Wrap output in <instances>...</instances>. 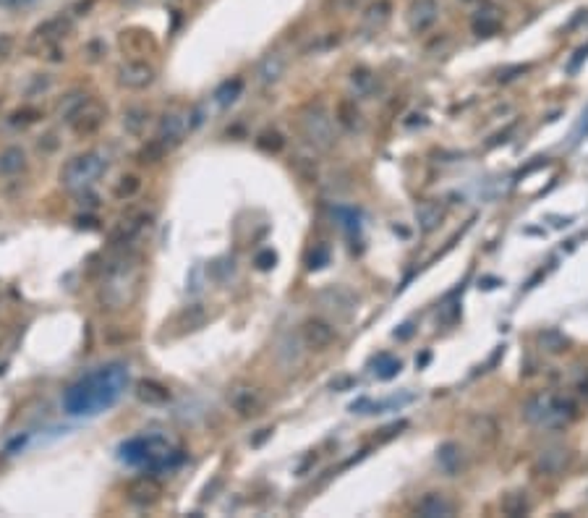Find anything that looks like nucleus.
Masks as SVG:
<instances>
[{
  "mask_svg": "<svg viewBox=\"0 0 588 518\" xmlns=\"http://www.w3.org/2000/svg\"><path fill=\"white\" fill-rule=\"evenodd\" d=\"M126 385H129V369L113 361L87 372L74 385H68L60 403L68 417H97L118 403Z\"/></svg>",
  "mask_w": 588,
  "mask_h": 518,
  "instance_id": "1",
  "label": "nucleus"
},
{
  "mask_svg": "<svg viewBox=\"0 0 588 518\" xmlns=\"http://www.w3.org/2000/svg\"><path fill=\"white\" fill-rule=\"evenodd\" d=\"M102 272H105V280H102L100 288L102 304L108 309H126L136 298L139 291V278H141L139 257L126 251V246H123V251L115 254Z\"/></svg>",
  "mask_w": 588,
  "mask_h": 518,
  "instance_id": "2",
  "label": "nucleus"
},
{
  "mask_svg": "<svg viewBox=\"0 0 588 518\" xmlns=\"http://www.w3.org/2000/svg\"><path fill=\"white\" fill-rule=\"evenodd\" d=\"M578 417V403L562 393H536L523 403V419L539 429H562Z\"/></svg>",
  "mask_w": 588,
  "mask_h": 518,
  "instance_id": "3",
  "label": "nucleus"
},
{
  "mask_svg": "<svg viewBox=\"0 0 588 518\" xmlns=\"http://www.w3.org/2000/svg\"><path fill=\"white\" fill-rule=\"evenodd\" d=\"M120 461L129 466H144L149 472H165L181 463V453L170 448L165 437H131L129 443L120 445Z\"/></svg>",
  "mask_w": 588,
  "mask_h": 518,
  "instance_id": "4",
  "label": "nucleus"
},
{
  "mask_svg": "<svg viewBox=\"0 0 588 518\" xmlns=\"http://www.w3.org/2000/svg\"><path fill=\"white\" fill-rule=\"evenodd\" d=\"M298 126H301L304 139L309 141L314 149L327 152V149H332L335 147V141H338V137H335V118H332V113L327 110V105L319 100L309 102V105L301 108V113H298Z\"/></svg>",
  "mask_w": 588,
  "mask_h": 518,
  "instance_id": "5",
  "label": "nucleus"
},
{
  "mask_svg": "<svg viewBox=\"0 0 588 518\" xmlns=\"http://www.w3.org/2000/svg\"><path fill=\"white\" fill-rule=\"evenodd\" d=\"M105 173H108V158L102 152H84V155H76L63 165L60 184L68 191H87Z\"/></svg>",
  "mask_w": 588,
  "mask_h": 518,
  "instance_id": "6",
  "label": "nucleus"
},
{
  "mask_svg": "<svg viewBox=\"0 0 588 518\" xmlns=\"http://www.w3.org/2000/svg\"><path fill=\"white\" fill-rule=\"evenodd\" d=\"M314 298H317V304L322 306L324 312L335 315V320H350L356 315V309H359V296L348 286H340V283L324 286Z\"/></svg>",
  "mask_w": 588,
  "mask_h": 518,
  "instance_id": "7",
  "label": "nucleus"
},
{
  "mask_svg": "<svg viewBox=\"0 0 588 518\" xmlns=\"http://www.w3.org/2000/svg\"><path fill=\"white\" fill-rule=\"evenodd\" d=\"M301 343H304L309 351L322 353L338 343V330H335V324H332L330 320H324V317H309V320L301 324Z\"/></svg>",
  "mask_w": 588,
  "mask_h": 518,
  "instance_id": "8",
  "label": "nucleus"
},
{
  "mask_svg": "<svg viewBox=\"0 0 588 518\" xmlns=\"http://www.w3.org/2000/svg\"><path fill=\"white\" fill-rule=\"evenodd\" d=\"M105 120H108V108H105L102 102L89 97V100L84 102L82 108L74 113V118L68 120V126L74 129L76 137H92V134H97V131L102 129Z\"/></svg>",
  "mask_w": 588,
  "mask_h": 518,
  "instance_id": "9",
  "label": "nucleus"
},
{
  "mask_svg": "<svg viewBox=\"0 0 588 518\" xmlns=\"http://www.w3.org/2000/svg\"><path fill=\"white\" fill-rule=\"evenodd\" d=\"M573 463V450L568 445H547L536 453V472L544 476H560L570 469Z\"/></svg>",
  "mask_w": 588,
  "mask_h": 518,
  "instance_id": "10",
  "label": "nucleus"
},
{
  "mask_svg": "<svg viewBox=\"0 0 588 518\" xmlns=\"http://www.w3.org/2000/svg\"><path fill=\"white\" fill-rule=\"evenodd\" d=\"M188 129H191V126H188V115H184L181 110H170V113L162 115V120H160L155 139L160 141L167 152H170V149H175L181 141H184L186 131Z\"/></svg>",
  "mask_w": 588,
  "mask_h": 518,
  "instance_id": "11",
  "label": "nucleus"
},
{
  "mask_svg": "<svg viewBox=\"0 0 588 518\" xmlns=\"http://www.w3.org/2000/svg\"><path fill=\"white\" fill-rule=\"evenodd\" d=\"M440 19V3L437 0H414L408 11H405V21H408V29L414 34H423L437 24Z\"/></svg>",
  "mask_w": 588,
  "mask_h": 518,
  "instance_id": "12",
  "label": "nucleus"
},
{
  "mask_svg": "<svg viewBox=\"0 0 588 518\" xmlns=\"http://www.w3.org/2000/svg\"><path fill=\"white\" fill-rule=\"evenodd\" d=\"M149 220H152V215L149 213H131V215H126V217H120V220L115 222V228L110 231V241L115 246H129V244H134V241L144 233Z\"/></svg>",
  "mask_w": 588,
  "mask_h": 518,
  "instance_id": "13",
  "label": "nucleus"
},
{
  "mask_svg": "<svg viewBox=\"0 0 588 518\" xmlns=\"http://www.w3.org/2000/svg\"><path fill=\"white\" fill-rule=\"evenodd\" d=\"M155 82V68L147 61H126L118 65V84L126 89H147Z\"/></svg>",
  "mask_w": 588,
  "mask_h": 518,
  "instance_id": "14",
  "label": "nucleus"
},
{
  "mask_svg": "<svg viewBox=\"0 0 588 518\" xmlns=\"http://www.w3.org/2000/svg\"><path fill=\"white\" fill-rule=\"evenodd\" d=\"M71 19L68 16H53V19H47L45 24H39L37 29H34V34H32V45H42V47H53L56 42H60V39L71 32Z\"/></svg>",
  "mask_w": 588,
  "mask_h": 518,
  "instance_id": "15",
  "label": "nucleus"
},
{
  "mask_svg": "<svg viewBox=\"0 0 588 518\" xmlns=\"http://www.w3.org/2000/svg\"><path fill=\"white\" fill-rule=\"evenodd\" d=\"M285 68H288V58H285L283 53H277V50L267 53L257 65L259 84H262V87H275V84L285 76Z\"/></svg>",
  "mask_w": 588,
  "mask_h": 518,
  "instance_id": "16",
  "label": "nucleus"
},
{
  "mask_svg": "<svg viewBox=\"0 0 588 518\" xmlns=\"http://www.w3.org/2000/svg\"><path fill=\"white\" fill-rule=\"evenodd\" d=\"M416 513L421 518H447L455 513V505H452L445 492H426L418 505H416Z\"/></svg>",
  "mask_w": 588,
  "mask_h": 518,
  "instance_id": "17",
  "label": "nucleus"
},
{
  "mask_svg": "<svg viewBox=\"0 0 588 518\" xmlns=\"http://www.w3.org/2000/svg\"><path fill=\"white\" fill-rule=\"evenodd\" d=\"M228 400L238 417H254L259 408H262V396H259V390L246 388V385L233 390L228 396Z\"/></svg>",
  "mask_w": 588,
  "mask_h": 518,
  "instance_id": "18",
  "label": "nucleus"
},
{
  "mask_svg": "<svg viewBox=\"0 0 588 518\" xmlns=\"http://www.w3.org/2000/svg\"><path fill=\"white\" fill-rule=\"evenodd\" d=\"M162 498V484L155 476H141L129 487V500L136 505H152Z\"/></svg>",
  "mask_w": 588,
  "mask_h": 518,
  "instance_id": "19",
  "label": "nucleus"
},
{
  "mask_svg": "<svg viewBox=\"0 0 588 518\" xmlns=\"http://www.w3.org/2000/svg\"><path fill=\"white\" fill-rule=\"evenodd\" d=\"M468 432L481 445H494L499 440V424L492 414H473L468 419Z\"/></svg>",
  "mask_w": 588,
  "mask_h": 518,
  "instance_id": "20",
  "label": "nucleus"
},
{
  "mask_svg": "<svg viewBox=\"0 0 588 518\" xmlns=\"http://www.w3.org/2000/svg\"><path fill=\"white\" fill-rule=\"evenodd\" d=\"M136 398L141 403H147V406H165V403H170L173 393L167 390V385L157 382V379H139Z\"/></svg>",
  "mask_w": 588,
  "mask_h": 518,
  "instance_id": "21",
  "label": "nucleus"
},
{
  "mask_svg": "<svg viewBox=\"0 0 588 518\" xmlns=\"http://www.w3.org/2000/svg\"><path fill=\"white\" fill-rule=\"evenodd\" d=\"M348 84H350V92L356 94V97H374V92H377L379 87V79L371 68L356 65L348 76Z\"/></svg>",
  "mask_w": 588,
  "mask_h": 518,
  "instance_id": "22",
  "label": "nucleus"
},
{
  "mask_svg": "<svg viewBox=\"0 0 588 518\" xmlns=\"http://www.w3.org/2000/svg\"><path fill=\"white\" fill-rule=\"evenodd\" d=\"M437 463H440V469L445 474L458 476V474L466 469V453H463V448H460L458 443H445L440 450H437Z\"/></svg>",
  "mask_w": 588,
  "mask_h": 518,
  "instance_id": "23",
  "label": "nucleus"
},
{
  "mask_svg": "<svg viewBox=\"0 0 588 518\" xmlns=\"http://www.w3.org/2000/svg\"><path fill=\"white\" fill-rule=\"evenodd\" d=\"M442 220H445V207L440 202L429 199L416 207V222L423 233H434L442 225Z\"/></svg>",
  "mask_w": 588,
  "mask_h": 518,
  "instance_id": "24",
  "label": "nucleus"
},
{
  "mask_svg": "<svg viewBox=\"0 0 588 518\" xmlns=\"http://www.w3.org/2000/svg\"><path fill=\"white\" fill-rule=\"evenodd\" d=\"M21 170H27V152L16 144L0 149V178L19 176Z\"/></svg>",
  "mask_w": 588,
  "mask_h": 518,
  "instance_id": "25",
  "label": "nucleus"
},
{
  "mask_svg": "<svg viewBox=\"0 0 588 518\" xmlns=\"http://www.w3.org/2000/svg\"><path fill=\"white\" fill-rule=\"evenodd\" d=\"M390 13H392V6H390V0H374V3H369L366 8H364V13H361V21H364V27L371 29V32H377V29H382L390 21Z\"/></svg>",
  "mask_w": 588,
  "mask_h": 518,
  "instance_id": "26",
  "label": "nucleus"
},
{
  "mask_svg": "<svg viewBox=\"0 0 588 518\" xmlns=\"http://www.w3.org/2000/svg\"><path fill=\"white\" fill-rule=\"evenodd\" d=\"M536 341H539V348H542L544 353H551V356L565 353L570 348V338L565 333H560L557 327H547V330H542V333L536 335Z\"/></svg>",
  "mask_w": 588,
  "mask_h": 518,
  "instance_id": "27",
  "label": "nucleus"
},
{
  "mask_svg": "<svg viewBox=\"0 0 588 518\" xmlns=\"http://www.w3.org/2000/svg\"><path fill=\"white\" fill-rule=\"evenodd\" d=\"M335 120L340 123L343 129H348V131H361V129H364V115H361V110L356 108V100H340V102H338Z\"/></svg>",
  "mask_w": 588,
  "mask_h": 518,
  "instance_id": "28",
  "label": "nucleus"
},
{
  "mask_svg": "<svg viewBox=\"0 0 588 518\" xmlns=\"http://www.w3.org/2000/svg\"><path fill=\"white\" fill-rule=\"evenodd\" d=\"M369 367H371V372H374V377L377 379H392L400 374V369H403V361L395 359L392 353H377L374 359L369 361Z\"/></svg>",
  "mask_w": 588,
  "mask_h": 518,
  "instance_id": "29",
  "label": "nucleus"
},
{
  "mask_svg": "<svg viewBox=\"0 0 588 518\" xmlns=\"http://www.w3.org/2000/svg\"><path fill=\"white\" fill-rule=\"evenodd\" d=\"M277 361L283 367H295L301 361V341L295 335H285L283 341L277 343Z\"/></svg>",
  "mask_w": 588,
  "mask_h": 518,
  "instance_id": "30",
  "label": "nucleus"
},
{
  "mask_svg": "<svg viewBox=\"0 0 588 518\" xmlns=\"http://www.w3.org/2000/svg\"><path fill=\"white\" fill-rule=\"evenodd\" d=\"M471 27H473V34H478V37H494L499 27H502V21H499L494 11H478Z\"/></svg>",
  "mask_w": 588,
  "mask_h": 518,
  "instance_id": "31",
  "label": "nucleus"
},
{
  "mask_svg": "<svg viewBox=\"0 0 588 518\" xmlns=\"http://www.w3.org/2000/svg\"><path fill=\"white\" fill-rule=\"evenodd\" d=\"M499 508H502L505 516L518 518V516H525L531 510V503L525 498V492H507L505 498H502V503H499Z\"/></svg>",
  "mask_w": 588,
  "mask_h": 518,
  "instance_id": "32",
  "label": "nucleus"
},
{
  "mask_svg": "<svg viewBox=\"0 0 588 518\" xmlns=\"http://www.w3.org/2000/svg\"><path fill=\"white\" fill-rule=\"evenodd\" d=\"M241 92H243V82L241 79H228V82H222L217 89H215V102L220 105V108H228V105H233V102L238 100Z\"/></svg>",
  "mask_w": 588,
  "mask_h": 518,
  "instance_id": "33",
  "label": "nucleus"
},
{
  "mask_svg": "<svg viewBox=\"0 0 588 518\" xmlns=\"http://www.w3.org/2000/svg\"><path fill=\"white\" fill-rule=\"evenodd\" d=\"M87 100H89V94L84 92V89H74V92H68L63 100L58 102V115L65 118V120H71L74 118V113L79 110Z\"/></svg>",
  "mask_w": 588,
  "mask_h": 518,
  "instance_id": "34",
  "label": "nucleus"
},
{
  "mask_svg": "<svg viewBox=\"0 0 588 518\" xmlns=\"http://www.w3.org/2000/svg\"><path fill=\"white\" fill-rule=\"evenodd\" d=\"M257 147L262 152H267V155H277V152L285 149V137L275 129H267L257 137Z\"/></svg>",
  "mask_w": 588,
  "mask_h": 518,
  "instance_id": "35",
  "label": "nucleus"
},
{
  "mask_svg": "<svg viewBox=\"0 0 588 518\" xmlns=\"http://www.w3.org/2000/svg\"><path fill=\"white\" fill-rule=\"evenodd\" d=\"M147 123H149V110H144V108H129V110L123 113V129L136 134V137L147 129Z\"/></svg>",
  "mask_w": 588,
  "mask_h": 518,
  "instance_id": "36",
  "label": "nucleus"
},
{
  "mask_svg": "<svg viewBox=\"0 0 588 518\" xmlns=\"http://www.w3.org/2000/svg\"><path fill=\"white\" fill-rule=\"evenodd\" d=\"M139 189H141V178L139 176H120L118 184H115V189H113V194H115V199H120V202H129V199H134V196L139 194Z\"/></svg>",
  "mask_w": 588,
  "mask_h": 518,
  "instance_id": "37",
  "label": "nucleus"
},
{
  "mask_svg": "<svg viewBox=\"0 0 588 518\" xmlns=\"http://www.w3.org/2000/svg\"><path fill=\"white\" fill-rule=\"evenodd\" d=\"M165 155H167V149L160 144L157 139H149L144 147L139 149V155H136V160L141 163V165H155V163H160V160H165Z\"/></svg>",
  "mask_w": 588,
  "mask_h": 518,
  "instance_id": "38",
  "label": "nucleus"
},
{
  "mask_svg": "<svg viewBox=\"0 0 588 518\" xmlns=\"http://www.w3.org/2000/svg\"><path fill=\"white\" fill-rule=\"evenodd\" d=\"M293 168H295V173L304 178V181H309V184H314V181H317V163H314V160L295 158L293 160Z\"/></svg>",
  "mask_w": 588,
  "mask_h": 518,
  "instance_id": "39",
  "label": "nucleus"
},
{
  "mask_svg": "<svg viewBox=\"0 0 588 518\" xmlns=\"http://www.w3.org/2000/svg\"><path fill=\"white\" fill-rule=\"evenodd\" d=\"M39 115H42V113L34 110V108H24V110H16L11 115V123H13V126H27V123H34Z\"/></svg>",
  "mask_w": 588,
  "mask_h": 518,
  "instance_id": "40",
  "label": "nucleus"
},
{
  "mask_svg": "<svg viewBox=\"0 0 588 518\" xmlns=\"http://www.w3.org/2000/svg\"><path fill=\"white\" fill-rule=\"evenodd\" d=\"M531 71V65L525 63H518V65H507V68H502L499 74H497V82H513L515 76H523Z\"/></svg>",
  "mask_w": 588,
  "mask_h": 518,
  "instance_id": "41",
  "label": "nucleus"
},
{
  "mask_svg": "<svg viewBox=\"0 0 588 518\" xmlns=\"http://www.w3.org/2000/svg\"><path fill=\"white\" fill-rule=\"evenodd\" d=\"M277 262V254L272 249H262L257 254V259H254V265H257L259 270H272Z\"/></svg>",
  "mask_w": 588,
  "mask_h": 518,
  "instance_id": "42",
  "label": "nucleus"
},
{
  "mask_svg": "<svg viewBox=\"0 0 588 518\" xmlns=\"http://www.w3.org/2000/svg\"><path fill=\"white\" fill-rule=\"evenodd\" d=\"M327 259H330V251L324 249H317L312 254V257H309V270H319V267H324V265H327Z\"/></svg>",
  "mask_w": 588,
  "mask_h": 518,
  "instance_id": "43",
  "label": "nucleus"
},
{
  "mask_svg": "<svg viewBox=\"0 0 588 518\" xmlns=\"http://www.w3.org/2000/svg\"><path fill=\"white\" fill-rule=\"evenodd\" d=\"M11 56H13V39L6 34V37H0V65L6 63Z\"/></svg>",
  "mask_w": 588,
  "mask_h": 518,
  "instance_id": "44",
  "label": "nucleus"
},
{
  "mask_svg": "<svg viewBox=\"0 0 588 518\" xmlns=\"http://www.w3.org/2000/svg\"><path fill=\"white\" fill-rule=\"evenodd\" d=\"M586 58H588V45H586V47H580L578 53H575V58H573V61L568 63V74H575V71L580 68V63H583Z\"/></svg>",
  "mask_w": 588,
  "mask_h": 518,
  "instance_id": "45",
  "label": "nucleus"
},
{
  "mask_svg": "<svg viewBox=\"0 0 588 518\" xmlns=\"http://www.w3.org/2000/svg\"><path fill=\"white\" fill-rule=\"evenodd\" d=\"M29 3H34V0H0V8L16 11V8H24V6H29Z\"/></svg>",
  "mask_w": 588,
  "mask_h": 518,
  "instance_id": "46",
  "label": "nucleus"
},
{
  "mask_svg": "<svg viewBox=\"0 0 588 518\" xmlns=\"http://www.w3.org/2000/svg\"><path fill=\"white\" fill-rule=\"evenodd\" d=\"M575 390H578L580 398L588 400V372H586V374H580V379L575 382Z\"/></svg>",
  "mask_w": 588,
  "mask_h": 518,
  "instance_id": "47",
  "label": "nucleus"
},
{
  "mask_svg": "<svg viewBox=\"0 0 588 518\" xmlns=\"http://www.w3.org/2000/svg\"><path fill=\"white\" fill-rule=\"evenodd\" d=\"M353 385H356V379L353 377H340L332 382V390H345V388H353Z\"/></svg>",
  "mask_w": 588,
  "mask_h": 518,
  "instance_id": "48",
  "label": "nucleus"
},
{
  "mask_svg": "<svg viewBox=\"0 0 588 518\" xmlns=\"http://www.w3.org/2000/svg\"><path fill=\"white\" fill-rule=\"evenodd\" d=\"M332 3H335V6H338L340 11H356V8H359L361 0H332Z\"/></svg>",
  "mask_w": 588,
  "mask_h": 518,
  "instance_id": "49",
  "label": "nucleus"
}]
</instances>
